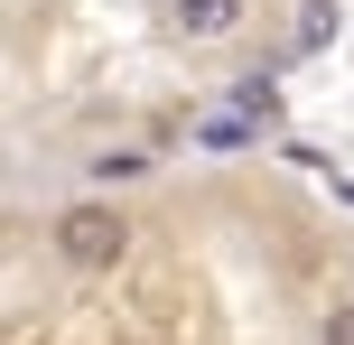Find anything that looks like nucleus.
Listing matches in <instances>:
<instances>
[{
  "label": "nucleus",
  "mask_w": 354,
  "mask_h": 345,
  "mask_svg": "<svg viewBox=\"0 0 354 345\" xmlns=\"http://www.w3.org/2000/svg\"><path fill=\"white\" fill-rule=\"evenodd\" d=\"M47 243L75 261V271H112V261L131 252V224H122V205H112V196H84V205H66V215L47 224Z\"/></svg>",
  "instance_id": "obj_1"
},
{
  "label": "nucleus",
  "mask_w": 354,
  "mask_h": 345,
  "mask_svg": "<svg viewBox=\"0 0 354 345\" xmlns=\"http://www.w3.org/2000/svg\"><path fill=\"white\" fill-rule=\"evenodd\" d=\"M168 19L187 37H233V28H243V0H168Z\"/></svg>",
  "instance_id": "obj_2"
},
{
  "label": "nucleus",
  "mask_w": 354,
  "mask_h": 345,
  "mask_svg": "<svg viewBox=\"0 0 354 345\" xmlns=\"http://www.w3.org/2000/svg\"><path fill=\"white\" fill-rule=\"evenodd\" d=\"M224 103H233V122H252V131H270V122H280V84H270V75H243Z\"/></svg>",
  "instance_id": "obj_3"
},
{
  "label": "nucleus",
  "mask_w": 354,
  "mask_h": 345,
  "mask_svg": "<svg viewBox=\"0 0 354 345\" xmlns=\"http://www.w3.org/2000/svg\"><path fill=\"white\" fill-rule=\"evenodd\" d=\"M336 28H345V10H336V0H299V19H289V47H299V56H317Z\"/></svg>",
  "instance_id": "obj_4"
},
{
  "label": "nucleus",
  "mask_w": 354,
  "mask_h": 345,
  "mask_svg": "<svg viewBox=\"0 0 354 345\" xmlns=\"http://www.w3.org/2000/svg\"><path fill=\"white\" fill-rule=\"evenodd\" d=\"M196 140H205V149H243V140H252V122H233V112H214V122H196Z\"/></svg>",
  "instance_id": "obj_5"
},
{
  "label": "nucleus",
  "mask_w": 354,
  "mask_h": 345,
  "mask_svg": "<svg viewBox=\"0 0 354 345\" xmlns=\"http://www.w3.org/2000/svg\"><path fill=\"white\" fill-rule=\"evenodd\" d=\"M140 168H149V159H140V149H103V159H93V168H84V178H112V187H122V178H140Z\"/></svg>",
  "instance_id": "obj_6"
},
{
  "label": "nucleus",
  "mask_w": 354,
  "mask_h": 345,
  "mask_svg": "<svg viewBox=\"0 0 354 345\" xmlns=\"http://www.w3.org/2000/svg\"><path fill=\"white\" fill-rule=\"evenodd\" d=\"M326 345H354V299H336V308H326Z\"/></svg>",
  "instance_id": "obj_7"
}]
</instances>
